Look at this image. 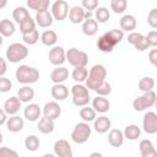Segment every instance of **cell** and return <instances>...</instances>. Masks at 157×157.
<instances>
[{
	"label": "cell",
	"mask_w": 157,
	"mask_h": 157,
	"mask_svg": "<svg viewBox=\"0 0 157 157\" xmlns=\"http://www.w3.org/2000/svg\"><path fill=\"white\" fill-rule=\"evenodd\" d=\"M54 155L56 157H72L71 145L66 140H58L54 144Z\"/></svg>",
	"instance_id": "10"
},
{
	"label": "cell",
	"mask_w": 157,
	"mask_h": 157,
	"mask_svg": "<svg viewBox=\"0 0 157 157\" xmlns=\"http://www.w3.org/2000/svg\"><path fill=\"white\" fill-rule=\"evenodd\" d=\"M123 132H124V137H126L128 140H131V141L139 139L140 135H141V130H140V128H139L137 125H135V124L126 125Z\"/></svg>",
	"instance_id": "30"
},
{
	"label": "cell",
	"mask_w": 157,
	"mask_h": 157,
	"mask_svg": "<svg viewBox=\"0 0 157 157\" xmlns=\"http://www.w3.org/2000/svg\"><path fill=\"white\" fill-rule=\"evenodd\" d=\"M40 114H42V109H40V107H39L38 104H36V103L28 104V105L25 108V110H23V115H25V118H26L28 121H36V120H38L39 117H40Z\"/></svg>",
	"instance_id": "15"
},
{
	"label": "cell",
	"mask_w": 157,
	"mask_h": 157,
	"mask_svg": "<svg viewBox=\"0 0 157 157\" xmlns=\"http://www.w3.org/2000/svg\"><path fill=\"white\" fill-rule=\"evenodd\" d=\"M23 125H25L23 119L21 117H18V115H11L9 118V120H7V123H6V128L11 132H18V131H21L23 129Z\"/></svg>",
	"instance_id": "22"
},
{
	"label": "cell",
	"mask_w": 157,
	"mask_h": 157,
	"mask_svg": "<svg viewBox=\"0 0 157 157\" xmlns=\"http://www.w3.org/2000/svg\"><path fill=\"white\" fill-rule=\"evenodd\" d=\"M58 40V36L54 31L52 29H47L44 31L42 34H40V42L44 44V45H48V47H53Z\"/></svg>",
	"instance_id": "29"
},
{
	"label": "cell",
	"mask_w": 157,
	"mask_h": 157,
	"mask_svg": "<svg viewBox=\"0 0 157 157\" xmlns=\"http://www.w3.org/2000/svg\"><path fill=\"white\" fill-rule=\"evenodd\" d=\"M105 77H107L105 67L101 64H96L91 67V70L88 72V77L86 80V87L88 90L96 91L105 81Z\"/></svg>",
	"instance_id": "1"
},
{
	"label": "cell",
	"mask_w": 157,
	"mask_h": 157,
	"mask_svg": "<svg viewBox=\"0 0 157 157\" xmlns=\"http://www.w3.org/2000/svg\"><path fill=\"white\" fill-rule=\"evenodd\" d=\"M17 97L20 98L21 102L28 103L34 98V90L31 86H22L17 92Z\"/></svg>",
	"instance_id": "27"
},
{
	"label": "cell",
	"mask_w": 157,
	"mask_h": 157,
	"mask_svg": "<svg viewBox=\"0 0 157 157\" xmlns=\"http://www.w3.org/2000/svg\"><path fill=\"white\" fill-rule=\"evenodd\" d=\"M15 76H16L17 82H20L25 86H29L31 83H36L38 81L39 71L36 67H32L29 65H20L16 69Z\"/></svg>",
	"instance_id": "2"
},
{
	"label": "cell",
	"mask_w": 157,
	"mask_h": 157,
	"mask_svg": "<svg viewBox=\"0 0 157 157\" xmlns=\"http://www.w3.org/2000/svg\"><path fill=\"white\" fill-rule=\"evenodd\" d=\"M146 39L150 44V47H157V31H151L147 33Z\"/></svg>",
	"instance_id": "49"
},
{
	"label": "cell",
	"mask_w": 157,
	"mask_h": 157,
	"mask_svg": "<svg viewBox=\"0 0 157 157\" xmlns=\"http://www.w3.org/2000/svg\"><path fill=\"white\" fill-rule=\"evenodd\" d=\"M21 103H22V102L20 101L18 97H16V96H11L10 98H7V99L5 101L2 109L5 110V113H6L9 117H11V115H16V114L18 113L20 108H21Z\"/></svg>",
	"instance_id": "12"
},
{
	"label": "cell",
	"mask_w": 157,
	"mask_h": 157,
	"mask_svg": "<svg viewBox=\"0 0 157 157\" xmlns=\"http://www.w3.org/2000/svg\"><path fill=\"white\" fill-rule=\"evenodd\" d=\"M66 60L74 67H86V65L88 63V55H87V53H85L77 48H70L66 52Z\"/></svg>",
	"instance_id": "5"
},
{
	"label": "cell",
	"mask_w": 157,
	"mask_h": 157,
	"mask_svg": "<svg viewBox=\"0 0 157 157\" xmlns=\"http://www.w3.org/2000/svg\"><path fill=\"white\" fill-rule=\"evenodd\" d=\"M96 110L91 107H82L80 109V117L85 123H90V121H94L96 120Z\"/></svg>",
	"instance_id": "33"
},
{
	"label": "cell",
	"mask_w": 157,
	"mask_h": 157,
	"mask_svg": "<svg viewBox=\"0 0 157 157\" xmlns=\"http://www.w3.org/2000/svg\"><path fill=\"white\" fill-rule=\"evenodd\" d=\"M11 87H12V82L9 78H6L5 76L4 77H0V91L2 93L9 92L11 90Z\"/></svg>",
	"instance_id": "46"
},
{
	"label": "cell",
	"mask_w": 157,
	"mask_h": 157,
	"mask_svg": "<svg viewBox=\"0 0 157 157\" xmlns=\"http://www.w3.org/2000/svg\"><path fill=\"white\" fill-rule=\"evenodd\" d=\"M114 47H115V44H114L105 34L101 36V37L98 38V40H97V48H98L102 53H112L113 49H114Z\"/></svg>",
	"instance_id": "25"
},
{
	"label": "cell",
	"mask_w": 157,
	"mask_h": 157,
	"mask_svg": "<svg viewBox=\"0 0 157 157\" xmlns=\"http://www.w3.org/2000/svg\"><path fill=\"white\" fill-rule=\"evenodd\" d=\"M112 126V123L109 120L108 117L105 115H101L98 118H96V120L93 121V128L98 134H104L107 132Z\"/></svg>",
	"instance_id": "17"
},
{
	"label": "cell",
	"mask_w": 157,
	"mask_h": 157,
	"mask_svg": "<svg viewBox=\"0 0 157 157\" xmlns=\"http://www.w3.org/2000/svg\"><path fill=\"white\" fill-rule=\"evenodd\" d=\"M39 145H40L39 139H38L36 135H28V136L25 139V147H26L28 151H31V152L37 151V150L39 148Z\"/></svg>",
	"instance_id": "36"
},
{
	"label": "cell",
	"mask_w": 157,
	"mask_h": 157,
	"mask_svg": "<svg viewBox=\"0 0 157 157\" xmlns=\"http://www.w3.org/2000/svg\"><path fill=\"white\" fill-rule=\"evenodd\" d=\"M28 56V49L25 44L21 43H12L6 49V59L10 63H20L21 60Z\"/></svg>",
	"instance_id": "3"
},
{
	"label": "cell",
	"mask_w": 157,
	"mask_h": 157,
	"mask_svg": "<svg viewBox=\"0 0 157 157\" xmlns=\"http://www.w3.org/2000/svg\"><path fill=\"white\" fill-rule=\"evenodd\" d=\"M88 157H103V155H102V153H99V152H92Z\"/></svg>",
	"instance_id": "55"
},
{
	"label": "cell",
	"mask_w": 157,
	"mask_h": 157,
	"mask_svg": "<svg viewBox=\"0 0 157 157\" xmlns=\"http://www.w3.org/2000/svg\"><path fill=\"white\" fill-rule=\"evenodd\" d=\"M156 99H157V96H156V93L153 91L147 92V93H144L142 96H139L137 98L134 99L132 108L136 112H142V110H145V109L151 108L152 105H155Z\"/></svg>",
	"instance_id": "7"
},
{
	"label": "cell",
	"mask_w": 157,
	"mask_h": 157,
	"mask_svg": "<svg viewBox=\"0 0 157 157\" xmlns=\"http://www.w3.org/2000/svg\"><path fill=\"white\" fill-rule=\"evenodd\" d=\"M137 86H139V90L142 91L144 93L151 92L152 88L155 87V80H153L152 77H150V76H147V77H142V78H140Z\"/></svg>",
	"instance_id": "34"
},
{
	"label": "cell",
	"mask_w": 157,
	"mask_h": 157,
	"mask_svg": "<svg viewBox=\"0 0 157 157\" xmlns=\"http://www.w3.org/2000/svg\"><path fill=\"white\" fill-rule=\"evenodd\" d=\"M139 150H140L141 155H144V153H147V152L155 150V147H153V144H152L151 140L144 139V140H141L140 144H139Z\"/></svg>",
	"instance_id": "42"
},
{
	"label": "cell",
	"mask_w": 157,
	"mask_h": 157,
	"mask_svg": "<svg viewBox=\"0 0 157 157\" xmlns=\"http://www.w3.org/2000/svg\"><path fill=\"white\" fill-rule=\"evenodd\" d=\"M134 47H135V49H137L139 52H145V50H147V49L150 48V44H148V42H147V39H146V36H145L137 44H135Z\"/></svg>",
	"instance_id": "50"
},
{
	"label": "cell",
	"mask_w": 157,
	"mask_h": 157,
	"mask_svg": "<svg viewBox=\"0 0 157 157\" xmlns=\"http://www.w3.org/2000/svg\"><path fill=\"white\" fill-rule=\"evenodd\" d=\"M82 32L85 36L92 37L98 32V22L94 18H88L85 20L82 23Z\"/></svg>",
	"instance_id": "24"
},
{
	"label": "cell",
	"mask_w": 157,
	"mask_h": 157,
	"mask_svg": "<svg viewBox=\"0 0 157 157\" xmlns=\"http://www.w3.org/2000/svg\"><path fill=\"white\" fill-rule=\"evenodd\" d=\"M54 126H55L54 120H52V119H49V118H47V117H43V118L39 120L38 125H37L38 130H39L42 134H45V135L53 132V131H54Z\"/></svg>",
	"instance_id": "26"
},
{
	"label": "cell",
	"mask_w": 157,
	"mask_h": 157,
	"mask_svg": "<svg viewBox=\"0 0 157 157\" xmlns=\"http://www.w3.org/2000/svg\"><path fill=\"white\" fill-rule=\"evenodd\" d=\"M91 132H92V129L88 125V123H85V121L78 123L75 125L71 132V140L75 144H85L90 139Z\"/></svg>",
	"instance_id": "6"
},
{
	"label": "cell",
	"mask_w": 157,
	"mask_h": 157,
	"mask_svg": "<svg viewBox=\"0 0 157 157\" xmlns=\"http://www.w3.org/2000/svg\"><path fill=\"white\" fill-rule=\"evenodd\" d=\"M69 77V70L64 66H58L50 72V80L56 85V83H63L66 78Z\"/></svg>",
	"instance_id": "20"
},
{
	"label": "cell",
	"mask_w": 157,
	"mask_h": 157,
	"mask_svg": "<svg viewBox=\"0 0 157 157\" xmlns=\"http://www.w3.org/2000/svg\"><path fill=\"white\" fill-rule=\"evenodd\" d=\"M144 37H145V36H142V34L139 33V32H131V33L128 36V42H129L131 45H135V44H137Z\"/></svg>",
	"instance_id": "47"
},
{
	"label": "cell",
	"mask_w": 157,
	"mask_h": 157,
	"mask_svg": "<svg viewBox=\"0 0 157 157\" xmlns=\"http://www.w3.org/2000/svg\"><path fill=\"white\" fill-rule=\"evenodd\" d=\"M15 29L16 28H15L13 22H11L7 18L1 20V22H0V33H1V36H4V37H11L15 33Z\"/></svg>",
	"instance_id": "28"
},
{
	"label": "cell",
	"mask_w": 157,
	"mask_h": 157,
	"mask_svg": "<svg viewBox=\"0 0 157 157\" xmlns=\"http://www.w3.org/2000/svg\"><path fill=\"white\" fill-rule=\"evenodd\" d=\"M128 1L126 0H112L110 1V9L115 13H123L126 10Z\"/></svg>",
	"instance_id": "40"
},
{
	"label": "cell",
	"mask_w": 157,
	"mask_h": 157,
	"mask_svg": "<svg viewBox=\"0 0 157 157\" xmlns=\"http://www.w3.org/2000/svg\"><path fill=\"white\" fill-rule=\"evenodd\" d=\"M110 92H112V86H110V83L107 82V81H104V82L96 90V93H97L98 96H101V97H105V96H108Z\"/></svg>",
	"instance_id": "43"
},
{
	"label": "cell",
	"mask_w": 157,
	"mask_h": 157,
	"mask_svg": "<svg viewBox=\"0 0 157 157\" xmlns=\"http://www.w3.org/2000/svg\"><path fill=\"white\" fill-rule=\"evenodd\" d=\"M12 17H13V20L20 25V23H22L25 20H27L28 17H31V15H29V12H28V10H27L26 7H23V6H17V7H15V10H13V12H12Z\"/></svg>",
	"instance_id": "32"
},
{
	"label": "cell",
	"mask_w": 157,
	"mask_h": 157,
	"mask_svg": "<svg viewBox=\"0 0 157 157\" xmlns=\"http://www.w3.org/2000/svg\"><path fill=\"white\" fill-rule=\"evenodd\" d=\"M42 157H56L55 155H53V153H44Z\"/></svg>",
	"instance_id": "56"
},
{
	"label": "cell",
	"mask_w": 157,
	"mask_h": 157,
	"mask_svg": "<svg viewBox=\"0 0 157 157\" xmlns=\"http://www.w3.org/2000/svg\"><path fill=\"white\" fill-rule=\"evenodd\" d=\"M155 107L157 108V99H156V103H155Z\"/></svg>",
	"instance_id": "58"
},
{
	"label": "cell",
	"mask_w": 157,
	"mask_h": 157,
	"mask_svg": "<svg viewBox=\"0 0 157 157\" xmlns=\"http://www.w3.org/2000/svg\"><path fill=\"white\" fill-rule=\"evenodd\" d=\"M5 5H6V1H4V2H2V4H1V5H0V7H4V6H5Z\"/></svg>",
	"instance_id": "57"
},
{
	"label": "cell",
	"mask_w": 157,
	"mask_h": 157,
	"mask_svg": "<svg viewBox=\"0 0 157 157\" xmlns=\"http://www.w3.org/2000/svg\"><path fill=\"white\" fill-rule=\"evenodd\" d=\"M136 18L132 15L126 13L120 18V29L123 32H132L136 28Z\"/></svg>",
	"instance_id": "21"
},
{
	"label": "cell",
	"mask_w": 157,
	"mask_h": 157,
	"mask_svg": "<svg viewBox=\"0 0 157 157\" xmlns=\"http://www.w3.org/2000/svg\"><path fill=\"white\" fill-rule=\"evenodd\" d=\"M94 16H96V21H97L98 23H105V22L109 20L110 13H109V10H108L107 7L102 6V7H98V9L96 10Z\"/></svg>",
	"instance_id": "37"
},
{
	"label": "cell",
	"mask_w": 157,
	"mask_h": 157,
	"mask_svg": "<svg viewBox=\"0 0 157 157\" xmlns=\"http://www.w3.org/2000/svg\"><path fill=\"white\" fill-rule=\"evenodd\" d=\"M81 6H82L85 10L92 12L93 10H97V7H98V1H97V0H82Z\"/></svg>",
	"instance_id": "45"
},
{
	"label": "cell",
	"mask_w": 157,
	"mask_h": 157,
	"mask_svg": "<svg viewBox=\"0 0 157 157\" xmlns=\"http://www.w3.org/2000/svg\"><path fill=\"white\" fill-rule=\"evenodd\" d=\"M53 20H54V17H53L52 12H49L48 10L39 11V12L36 13V23L42 28H47V27L52 26Z\"/></svg>",
	"instance_id": "14"
},
{
	"label": "cell",
	"mask_w": 157,
	"mask_h": 157,
	"mask_svg": "<svg viewBox=\"0 0 157 157\" xmlns=\"http://www.w3.org/2000/svg\"><path fill=\"white\" fill-rule=\"evenodd\" d=\"M22 39L26 44H29V45H33L36 44L38 40H39V33L37 29L32 31V32H28V33H25L22 34Z\"/></svg>",
	"instance_id": "41"
},
{
	"label": "cell",
	"mask_w": 157,
	"mask_h": 157,
	"mask_svg": "<svg viewBox=\"0 0 157 157\" xmlns=\"http://www.w3.org/2000/svg\"><path fill=\"white\" fill-rule=\"evenodd\" d=\"M43 114L44 117L52 119V120H55L60 117L61 114V107L58 102L53 101V102H48L45 103V105L43 107Z\"/></svg>",
	"instance_id": "13"
},
{
	"label": "cell",
	"mask_w": 157,
	"mask_h": 157,
	"mask_svg": "<svg viewBox=\"0 0 157 157\" xmlns=\"http://www.w3.org/2000/svg\"><path fill=\"white\" fill-rule=\"evenodd\" d=\"M109 107H110V103L107 98L104 97H101V96H97L93 101H92V108L98 112V113H107L109 110Z\"/></svg>",
	"instance_id": "23"
},
{
	"label": "cell",
	"mask_w": 157,
	"mask_h": 157,
	"mask_svg": "<svg viewBox=\"0 0 157 157\" xmlns=\"http://www.w3.org/2000/svg\"><path fill=\"white\" fill-rule=\"evenodd\" d=\"M27 6L29 9H32V10H36L37 12L45 11L50 6V1L49 0H28L27 1Z\"/></svg>",
	"instance_id": "31"
},
{
	"label": "cell",
	"mask_w": 157,
	"mask_h": 157,
	"mask_svg": "<svg viewBox=\"0 0 157 157\" xmlns=\"http://www.w3.org/2000/svg\"><path fill=\"white\" fill-rule=\"evenodd\" d=\"M50 93L55 101H64L69 96V88L63 83H56L52 87Z\"/></svg>",
	"instance_id": "18"
},
{
	"label": "cell",
	"mask_w": 157,
	"mask_h": 157,
	"mask_svg": "<svg viewBox=\"0 0 157 157\" xmlns=\"http://www.w3.org/2000/svg\"><path fill=\"white\" fill-rule=\"evenodd\" d=\"M7 120H9L7 114L5 113V110H4V109H1V110H0V125H6Z\"/></svg>",
	"instance_id": "52"
},
{
	"label": "cell",
	"mask_w": 157,
	"mask_h": 157,
	"mask_svg": "<svg viewBox=\"0 0 157 157\" xmlns=\"http://www.w3.org/2000/svg\"><path fill=\"white\" fill-rule=\"evenodd\" d=\"M142 128L147 134H156L157 132V114L155 112H147L142 119Z\"/></svg>",
	"instance_id": "9"
},
{
	"label": "cell",
	"mask_w": 157,
	"mask_h": 157,
	"mask_svg": "<svg viewBox=\"0 0 157 157\" xmlns=\"http://www.w3.org/2000/svg\"><path fill=\"white\" fill-rule=\"evenodd\" d=\"M71 94H72V103L76 107H86L91 99L88 88L81 83H76L71 87Z\"/></svg>",
	"instance_id": "4"
},
{
	"label": "cell",
	"mask_w": 157,
	"mask_h": 157,
	"mask_svg": "<svg viewBox=\"0 0 157 157\" xmlns=\"http://www.w3.org/2000/svg\"><path fill=\"white\" fill-rule=\"evenodd\" d=\"M141 157H157V150L155 148L147 153H144V155H141Z\"/></svg>",
	"instance_id": "54"
},
{
	"label": "cell",
	"mask_w": 157,
	"mask_h": 157,
	"mask_svg": "<svg viewBox=\"0 0 157 157\" xmlns=\"http://www.w3.org/2000/svg\"><path fill=\"white\" fill-rule=\"evenodd\" d=\"M0 157H18V153L12 148L2 146L0 148Z\"/></svg>",
	"instance_id": "48"
},
{
	"label": "cell",
	"mask_w": 157,
	"mask_h": 157,
	"mask_svg": "<svg viewBox=\"0 0 157 157\" xmlns=\"http://www.w3.org/2000/svg\"><path fill=\"white\" fill-rule=\"evenodd\" d=\"M69 11V4L65 0H56L52 4V15L56 21H64Z\"/></svg>",
	"instance_id": "8"
},
{
	"label": "cell",
	"mask_w": 157,
	"mask_h": 157,
	"mask_svg": "<svg viewBox=\"0 0 157 157\" xmlns=\"http://www.w3.org/2000/svg\"><path fill=\"white\" fill-rule=\"evenodd\" d=\"M85 9L82 6H72L69 11V20L71 23H75V25H78L81 22H83L85 20Z\"/></svg>",
	"instance_id": "16"
},
{
	"label": "cell",
	"mask_w": 157,
	"mask_h": 157,
	"mask_svg": "<svg viewBox=\"0 0 157 157\" xmlns=\"http://www.w3.org/2000/svg\"><path fill=\"white\" fill-rule=\"evenodd\" d=\"M49 61L55 65L60 66L65 60H66V52L64 50L63 47H53L49 52Z\"/></svg>",
	"instance_id": "11"
},
{
	"label": "cell",
	"mask_w": 157,
	"mask_h": 157,
	"mask_svg": "<svg viewBox=\"0 0 157 157\" xmlns=\"http://www.w3.org/2000/svg\"><path fill=\"white\" fill-rule=\"evenodd\" d=\"M108 142L112 147H120L124 142V132L119 129H112L108 134Z\"/></svg>",
	"instance_id": "19"
},
{
	"label": "cell",
	"mask_w": 157,
	"mask_h": 157,
	"mask_svg": "<svg viewBox=\"0 0 157 157\" xmlns=\"http://www.w3.org/2000/svg\"><path fill=\"white\" fill-rule=\"evenodd\" d=\"M104 34H105L115 45L119 44V43L123 40V38H124V32H123L121 29H110V31L105 32Z\"/></svg>",
	"instance_id": "38"
},
{
	"label": "cell",
	"mask_w": 157,
	"mask_h": 157,
	"mask_svg": "<svg viewBox=\"0 0 157 157\" xmlns=\"http://www.w3.org/2000/svg\"><path fill=\"white\" fill-rule=\"evenodd\" d=\"M34 29H36V21L32 17H28L22 23H20V31H21L22 34L28 33V32H32Z\"/></svg>",
	"instance_id": "39"
},
{
	"label": "cell",
	"mask_w": 157,
	"mask_h": 157,
	"mask_svg": "<svg viewBox=\"0 0 157 157\" xmlns=\"http://www.w3.org/2000/svg\"><path fill=\"white\" fill-rule=\"evenodd\" d=\"M147 23L150 25V27L157 28V9L150 10V12L147 15Z\"/></svg>",
	"instance_id": "44"
},
{
	"label": "cell",
	"mask_w": 157,
	"mask_h": 157,
	"mask_svg": "<svg viewBox=\"0 0 157 157\" xmlns=\"http://www.w3.org/2000/svg\"><path fill=\"white\" fill-rule=\"evenodd\" d=\"M0 63H1V69H0V77H4L7 67H6V63H5V59L4 58H0Z\"/></svg>",
	"instance_id": "53"
},
{
	"label": "cell",
	"mask_w": 157,
	"mask_h": 157,
	"mask_svg": "<svg viewBox=\"0 0 157 157\" xmlns=\"http://www.w3.org/2000/svg\"><path fill=\"white\" fill-rule=\"evenodd\" d=\"M71 76H72V80H74V81L81 83V82H83V81L87 80V77H88V71H87L86 67H75V69L72 70Z\"/></svg>",
	"instance_id": "35"
},
{
	"label": "cell",
	"mask_w": 157,
	"mask_h": 157,
	"mask_svg": "<svg viewBox=\"0 0 157 157\" xmlns=\"http://www.w3.org/2000/svg\"><path fill=\"white\" fill-rule=\"evenodd\" d=\"M148 60L157 69V49H151L150 50V53H148Z\"/></svg>",
	"instance_id": "51"
}]
</instances>
